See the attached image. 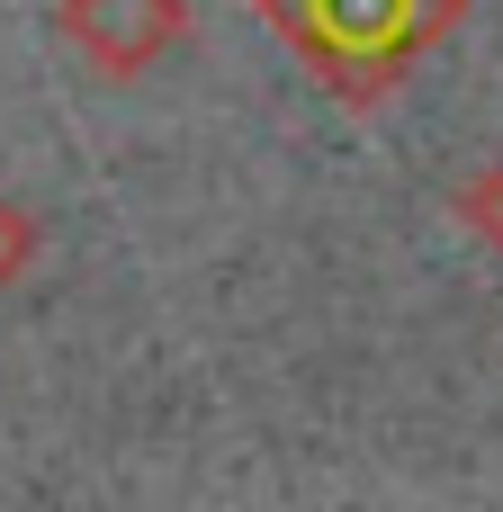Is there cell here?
<instances>
[{
    "mask_svg": "<svg viewBox=\"0 0 503 512\" xmlns=\"http://www.w3.org/2000/svg\"><path fill=\"white\" fill-rule=\"evenodd\" d=\"M450 216L486 243V252H503V162H477L468 180H459V198H450Z\"/></svg>",
    "mask_w": 503,
    "mask_h": 512,
    "instance_id": "7a4b0ae2",
    "label": "cell"
},
{
    "mask_svg": "<svg viewBox=\"0 0 503 512\" xmlns=\"http://www.w3.org/2000/svg\"><path fill=\"white\" fill-rule=\"evenodd\" d=\"M180 36H189V0H63V45L108 81L153 72Z\"/></svg>",
    "mask_w": 503,
    "mask_h": 512,
    "instance_id": "6da1fadb",
    "label": "cell"
},
{
    "mask_svg": "<svg viewBox=\"0 0 503 512\" xmlns=\"http://www.w3.org/2000/svg\"><path fill=\"white\" fill-rule=\"evenodd\" d=\"M27 261H36V216L18 198H0V279H18Z\"/></svg>",
    "mask_w": 503,
    "mask_h": 512,
    "instance_id": "3957f363",
    "label": "cell"
}]
</instances>
